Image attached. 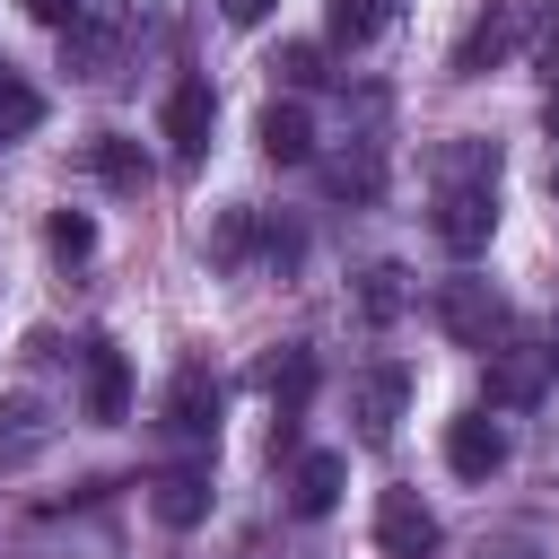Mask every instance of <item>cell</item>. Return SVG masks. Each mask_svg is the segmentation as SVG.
Returning <instances> with one entry per match:
<instances>
[{"label": "cell", "instance_id": "obj_1", "mask_svg": "<svg viewBox=\"0 0 559 559\" xmlns=\"http://www.w3.org/2000/svg\"><path fill=\"white\" fill-rule=\"evenodd\" d=\"M498 227V140H445L437 148V245L445 253H480Z\"/></svg>", "mask_w": 559, "mask_h": 559}, {"label": "cell", "instance_id": "obj_2", "mask_svg": "<svg viewBox=\"0 0 559 559\" xmlns=\"http://www.w3.org/2000/svg\"><path fill=\"white\" fill-rule=\"evenodd\" d=\"M437 323H445V341L454 349H498L507 341V297L489 288V280H445V297H437Z\"/></svg>", "mask_w": 559, "mask_h": 559}, {"label": "cell", "instance_id": "obj_3", "mask_svg": "<svg viewBox=\"0 0 559 559\" xmlns=\"http://www.w3.org/2000/svg\"><path fill=\"white\" fill-rule=\"evenodd\" d=\"M437 542H445V524H437V507L419 489H384L376 498V550L384 559H437Z\"/></svg>", "mask_w": 559, "mask_h": 559}, {"label": "cell", "instance_id": "obj_4", "mask_svg": "<svg viewBox=\"0 0 559 559\" xmlns=\"http://www.w3.org/2000/svg\"><path fill=\"white\" fill-rule=\"evenodd\" d=\"M550 367H559V349H542V341H498V349H489V402H498V411L542 402Z\"/></svg>", "mask_w": 559, "mask_h": 559}, {"label": "cell", "instance_id": "obj_5", "mask_svg": "<svg viewBox=\"0 0 559 559\" xmlns=\"http://www.w3.org/2000/svg\"><path fill=\"white\" fill-rule=\"evenodd\" d=\"M445 472H454V480H489V472H507V428H498L489 411L445 419Z\"/></svg>", "mask_w": 559, "mask_h": 559}, {"label": "cell", "instance_id": "obj_6", "mask_svg": "<svg viewBox=\"0 0 559 559\" xmlns=\"http://www.w3.org/2000/svg\"><path fill=\"white\" fill-rule=\"evenodd\" d=\"M210 122H218L210 79H183V87L166 96V148H175L183 166H201V157H210Z\"/></svg>", "mask_w": 559, "mask_h": 559}, {"label": "cell", "instance_id": "obj_7", "mask_svg": "<svg viewBox=\"0 0 559 559\" xmlns=\"http://www.w3.org/2000/svg\"><path fill=\"white\" fill-rule=\"evenodd\" d=\"M218 376L210 367H175V384H166V428L175 437H218Z\"/></svg>", "mask_w": 559, "mask_h": 559}, {"label": "cell", "instance_id": "obj_8", "mask_svg": "<svg viewBox=\"0 0 559 559\" xmlns=\"http://www.w3.org/2000/svg\"><path fill=\"white\" fill-rule=\"evenodd\" d=\"M402 402H411V376H402V367H376V376H358V393H349L358 445H384V437H393V419H402Z\"/></svg>", "mask_w": 559, "mask_h": 559}, {"label": "cell", "instance_id": "obj_9", "mask_svg": "<svg viewBox=\"0 0 559 559\" xmlns=\"http://www.w3.org/2000/svg\"><path fill=\"white\" fill-rule=\"evenodd\" d=\"M253 384L271 393V411H280V419H297V411L314 402V349H306V341H288V349H271V358L253 367Z\"/></svg>", "mask_w": 559, "mask_h": 559}, {"label": "cell", "instance_id": "obj_10", "mask_svg": "<svg viewBox=\"0 0 559 559\" xmlns=\"http://www.w3.org/2000/svg\"><path fill=\"white\" fill-rule=\"evenodd\" d=\"M253 140H262V157H271V166H306V157H314V122H306V105H297V96H271V105H262V122H253Z\"/></svg>", "mask_w": 559, "mask_h": 559}, {"label": "cell", "instance_id": "obj_11", "mask_svg": "<svg viewBox=\"0 0 559 559\" xmlns=\"http://www.w3.org/2000/svg\"><path fill=\"white\" fill-rule=\"evenodd\" d=\"M131 411V358L114 341H87V419H122Z\"/></svg>", "mask_w": 559, "mask_h": 559}, {"label": "cell", "instance_id": "obj_12", "mask_svg": "<svg viewBox=\"0 0 559 559\" xmlns=\"http://www.w3.org/2000/svg\"><path fill=\"white\" fill-rule=\"evenodd\" d=\"M148 507H157V524H175V533H192V524L210 515V472H192V463H175V472H157V489H148Z\"/></svg>", "mask_w": 559, "mask_h": 559}, {"label": "cell", "instance_id": "obj_13", "mask_svg": "<svg viewBox=\"0 0 559 559\" xmlns=\"http://www.w3.org/2000/svg\"><path fill=\"white\" fill-rule=\"evenodd\" d=\"M507 44H515V9H489V17L454 44V79H489V70L507 61Z\"/></svg>", "mask_w": 559, "mask_h": 559}, {"label": "cell", "instance_id": "obj_14", "mask_svg": "<svg viewBox=\"0 0 559 559\" xmlns=\"http://www.w3.org/2000/svg\"><path fill=\"white\" fill-rule=\"evenodd\" d=\"M341 480H349V463H341V454H297L288 507H297V515H332V507H341Z\"/></svg>", "mask_w": 559, "mask_h": 559}, {"label": "cell", "instance_id": "obj_15", "mask_svg": "<svg viewBox=\"0 0 559 559\" xmlns=\"http://www.w3.org/2000/svg\"><path fill=\"white\" fill-rule=\"evenodd\" d=\"M96 175L114 183V192H148V157H140V140H122V131H96Z\"/></svg>", "mask_w": 559, "mask_h": 559}, {"label": "cell", "instance_id": "obj_16", "mask_svg": "<svg viewBox=\"0 0 559 559\" xmlns=\"http://www.w3.org/2000/svg\"><path fill=\"white\" fill-rule=\"evenodd\" d=\"M35 122H44V96H35L26 79H0V148H9V140H26Z\"/></svg>", "mask_w": 559, "mask_h": 559}, {"label": "cell", "instance_id": "obj_17", "mask_svg": "<svg viewBox=\"0 0 559 559\" xmlns=\"http://www.w3.org/2000/svg\"><path fill=\"white\" fill-rule=\"evenodd\" d=\"M44 245H52L61 262H87V253H96V218H79V210H52V227H44Z\"/></svg>", "mask_w": 559, "mask_h": 559}, {"label": "cell", "instance_id": "obj_18", "mask_svg": "<svg viewBox=\"0 0 559 559\" xmlns=\"http://www.w3.org/2000/svg\"><path fill=\"white\" fill-rule=\"evenodd\" d=\"M384 26V0H332V44H367Z\"/></svg>", "mask_w": 559, "mask_h": 559}, {"label": "cell", "instance_id": "obj_19", "mask_svg": "<svg viewBox=\"0 0 559 559\" xmlns=\"http://www.w3.org/2000/svg\"><path fill=\"white\" fill-rule=\"evenodd\" d=\"M271 70H280L288 87H314V79H323V52H314V44H288V52L271 61Z\"/></svg>", "mask_w": 559, "mask_h": 559}, {"label": "cell", "instance_id": "obj_20", "mask_svg": "<svg viewBox=\"0 0 559 559\" xmlns=\"http://www.w3.org/2000/svg\"><path fill=\"white\" fill-rule=\"evenodd\" d=\"M393 306H402V271L376 262V271H367V314H393Z\"/></svg>", "mask_w": 559, "mask_h": 559}, {"label": "cell", "instance_id": "obj_21", "mask_svg": "<svg viewBox=\"0 0 559 559\" xmlns=\"http://www.w3.org/2000/svg\"><path fill=\"white\" fill-rule=\"evenodd\" d=\"M26 9H35L44 26H79V0H26Z\"/></svg>", "mask_w": 559, "mask_h": 559}, {"label": "cell", "instance_id": "obj_22", "mask_svg": "<svg viewBox=\"0 0 559 559\" xmlns=\"http://www.w3.org/2000/svg\"><path fill=\"white\" fill-rule=\"evenodd\" d=\"M271 9H280V0H227V17H236V26H262Z\"/></svg>", "mask_w": 559, "mask_h": 559}, {"label": "cell", "instance_id": "obj_23", "mask_svg": "<svg viewBox=\"0 0 559 559\" xmlns=\"http://www.w3.org/2000/svg\"><path fill=\"white\" fill-rule=\"evenodd\" d=\"M542 70H550V87H559V9H550V35H542Z\"/></svg>", "mask_w": 559, "mask_h": 559}, {"label": "cell", "instance_id": "obj_24", "mask_svg": "<svg viewBox=\"0 0 559 559\" xmlns=\"http://www.w3.org/2000/svg\"><path fill=\"white\" fill-rule=\"evenodd\" d=\"M550 140H559V96H550Z\"/></svg>", "mask_w": 559, "mask_h": 559}, {"label": "cell", "instance_id": "obj_25", "mask_svg": "<svg viewBox=\"0 0 559 559\" xmlns=\"http://www.w3.org/2000/svg\"><path fill=\"white\" fill-rule=\"evenodd\" d=\"M550 192H559V157H550Z\"/></svg>", "mask_w": 559, "mask_h": 559}]
</instances>
